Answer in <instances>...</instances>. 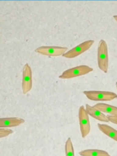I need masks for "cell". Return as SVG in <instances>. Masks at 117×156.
Listing matches in <instances>:
<instances>
[{"label":"cell","mask_w":117,"mask_h":156,"mask_svg":"<svg viewBox=\"0 0 117 156\" xmlns=\"http://www.w3.org/2000/svg\"><path fill=\"white\" fill-rule=\"evenodd\" d=\"M98 127L102 133L112 139L114 140L115 141H117V130L105 124L98 123Z\"/></svg>","instance_id":"cell-10"},{"label":"cell","mask_w":117,"mask_h":156,"mask_svg":"<svg viewBox=\"0 0 117 156\" xmlns=\"http://www.w3.org/2000/svg\"><path fill=\"white\" fill-rule=\"evenodd\" d=\"M115 85H116V89H117V82H116V84H115Z\"/></svg>","instance_id":"cell-17"},{"label":"cell","mask_w":117,"mask_h":156,"mask_svg":"<svg viewBox=\"0 0 117 156\" xmlns=\"http://www.w3.org/2000/svg\"><path fill=\"white\" fill-rule=\"evenodd\" d=\"M79 154L80 156H110L107 151L96 149L82 150Z\"/></svg>","instance_id":"cell-12"},{"label":"cell","mask_w":117,"mask_h":156,"mask_svg":"<svg viewBox=\"0 0 117 156\" xmlns=\"http://www.w3.org/2000/svg\"><path fill=\"white\" fill-rule=\"evenodd\" d=\"M107 118L109 122H112L113 124H117V115H107Z\"/></svg>","instance_id":"cell-15"},{"label":"cell","mask_w":117,"mask_h":156,"mask_svg":"<svg viewBox=\"0 0 117 156\" xmlns=\"http://www.w3.org/2000/svg\"><path fill=\"white\" fill-rule=\"evenodd\" d=\"M113 18L115 20V21H117V15H114V16H113Z\"/></svg>","instance_id":"cell-16"},{"label":"cell","mask_w":117,"mask_h":156,"mask_svg":"<svg viewBox=\"0 0 117 156\" xmlns=\"http://www.w3.org/2000/svg\"><path fill=\"white\" fill-rule=\"evenodd\" d=\"M13 130L10 129L0 128V138L7 136L13 133Z\"/></svg>","instance_id":"cell-14"},{"label":"cell","mask_w":117,"mask_h":156,"mask_svg":"<svg viewBox=\"0 0 117 156\" xmlns=\"http://www.w3.org/2000/svg\"><path fill=\"white\" fill-rule=\"evenodd\" d=\"M67 49L66 47L43 46L37 48L35 51L38 54L48 56H60L63 55L66 52Z\"/></svg>","instance_id":"cell-6"},{"label":"cell","mask_w":117,"mask_h":156,"mask_svg":"<svg viewBox=\"0 0 117 156\" xmlns=\"http://www.w3.org/2000/svg\"><path fill=\"white\" fill-rule=\"evenodd\" d=\"M65 151L66 156H75L74 146L71 138H68L65 142Z\"/></svg>","instance_id":"cell-13"},{"label":"cell","mask_w":117,"mask_h":156,"mask_svg":"<svg viewBox=\"0 0 117 156\" xmlns=\"http://www.w3.org/2000/svg\"><path fill=\"white\" fill-rule=\"evenodd\" d=\"M94 41L93 40H89L85 41L80 44H78L76 47L71 49L68 51L66 52L64 54H63V57L67 58H74L83 52L87 51L90 47L93 44Z\"/></svg>","instance_id":"cell-5"},{"label":"cell","mask_w":117,"mask_h":156,"mask_svg":"<svg viewBox=\"0 0 117 156\" xmlns=\"http://www.w3.org/2000/svg\"><path fill=\"white\" fill-rule=\"evenodd\" d=\"M97 60L99 68L104 73H107L108 68V52L107 44L104 40H101L99 42Z\"/></svg>","instance_id":"cell-1"},{"label":"cell","mask_w":117,"mask_h":156,"mask_svg":"<svg viewBox=\"0 0 117 156\" xmlns=\"http://www.w3.org/2000/svg\"><path fill=\"white\" fill-rule=\"evenodd\" d=\"M93 70V69L92 68L87 65H79L65 70L60 76H59V78L71 79L87 74Z\"/></svg>","instance_id":"cell-3"},{"label":"cell","mask_w":117,"mask_h":156,"mask_svg":"<svg viewBox=\"0 0 117 156\" xmlns=\"http://www.w3.org/2000/svg\"><path fill=\"white\" fill-rule=\"evenodd\" d=\"M85 110L88 115L91 116V117L95 118L96 119L101 121V122H109L107 116L101 112L98 109L94 108L93 106H91L89 104H87L85 105Z\"/></svg>","instance_id":"cell-9"},{"label":"cell","mask_w":117,"mask_h":156,"mask_svg":"<svg viewBox=\"0 0 117 156\" xmlns=\"http://www.w3.org/2000/svg\"><path fill=\"white\" fill-rule=\"evenodd\" d=\"M79 121L81 136L82 138H85L90 133L91 127L89 115L83 105L79 109Z\"/></svg>","instance_id":"cell-4"},{"label":"cell","mask_w":117,"mask_h":156,"mask_svg":"<svg viewBox=\"0 0 117 156\" xmlns=\"http://www.w3.org/2000/svg\"><path fill=\"white\" fill-rule=\"evenodd\" d=\"M83 93L88 99L94 101H110L117 98V94L111 91L90 90Z\"/></svg>","instance_id":"cell-2"},{"label":"cell","mask_w":117,"mask_h":156,"mask_svg":"<svg viewBox=\"0 0 117 156\" xmlns=\"http://www.w3.org/2000/svg\"><path fill=\"white\" fill-rule=\"evenodd\" d=\"M25 122L23 118L17 117L0 118V128L6 129L18 126Z\"/></svg>","instance_id":"cell-8"},{"label":"cell","mask_w":117,"mask_h":156,"mask_svg":"<svg viewBox=\"0 0 117 156\" xmlns=\"http://www.w3.org/2000/svg\"><path fill=\"white\" fill-rule=\"evenodd\" d=\"M32 87V73L30 66L26 63L23 69L22 90L23 94L27 93Z\"/></svg>","instance_id":"cell-7"},{"label":"cell","mask_w":117,"mask_h":156,"mask_svg":"<svg viewBox=\"0 0 117 156\" xmlns=\"http://www.w3.org/2000/svg\"><path fill=\"white\" fill-rule=\"evenodd\" d=\"M101 112L110 114V115H117V107L105 103H98L93 106Z\"/></svg>","instance_id":"cell-11"}]
</instances>
